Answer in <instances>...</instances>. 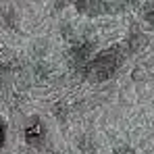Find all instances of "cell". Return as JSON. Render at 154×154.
<instances>
[{
    "label": "cell",
    "mask_w": 154,
    "mask_h": 154,
    "mask_svg": "<svg viewBox=\"0 0 154 154\" xmlns=\"http://www.w3.org/2000/svg\"><path fill=\"white\" fill-rule=\"evenodd\" d=\"M6 142H8V125H6L4 117H0V150H4Z\"/></svg>",
    "instance_id": "5"
},
{
    "label": "cell",
    "mask_w": 154,
    "mask_h": 154,
    "mask_svg": "<svg viewBox=\"0 0 154 154\" xmlns=\"http://www.w3.org/2000/svg\"><path fill=\"white\" fill-rule=\"evenodd\" d=\"M121 50L115 48H106V50L98 52L96 56H92L85 65H83V77L90 83H102L108 81L110 77L115 75L121 67Z\"/></svg>",
    "instance_id": "1"
},
{
    "label": "cell",
    "mask_w": 154,
    "mask_h": 154,
    "mask_svg": "<svg viewBox=\"0 0 154 154\" xmlns=\"http://www.w3.org/2000/svg\"><path fill=\"white\" fill-rule=\"evenodd\" d=\"M21 135H23V142L29 148L40 150V148H44V144L48 140V125L44 123V119L40 115H31V117H27V121L23 123Z\"/></svg>",
    "instance_id": "2"
},
{
    "label": "cell",
    "mask_w": 154,
    "mask_h": 154,
    "mask_svg": "<svg viewBox=\"0 0 154 154\" xmlns=\"http://www.w3.org/2000/svg\"><path fill=\"white\" fill-rule=\"evenodd\" d=\"M71 2L77 6V11H81L83 15H90V17H94V15L104 11L100 0H71Z\"/></svg>",
    "instance_id": "3"
},
{
    "label": "cell",
    "mask_w": 154,
    "mask_h": 154,
    "mask_svg": "<svg viewBox=\"0 0 154 154\" xmlns=\"http://www.w3.org/2000/svg\"><path fill=\"white\" fill-rule=\"evenodd\" d=\"M71 56H73V60L85 65V63L92 58V44H90V42H81V44H77L75 48L71 50Z\"/></svg>",
    "instance_id": "4"
},
{
    "label": "cell",
    "mask_w": 154,
    "mask_h": 154,
    "mask_svg": "<svg viewBox=\"0 0 154 154\" xmlns=\"http://www.w3.org/2000/svg\"><path fill=\"white\" fill-rule=\"evenodd\" d=\"M112 154H137V152H135L131 146H125V144H123V146H117V148L112 150Z\"/></svg>",
    "instance_id": "7"
},
{
    "label": "cell",
    "mask_w": 154,
    "mask_h": 154,
    "mask_svg": "<svg viewBox=\"0 0 154 154\" xmlns=\"http://www.w3.org/2000/svg\"><path fill=\"white\" fill-rule=\"evenodd\" d=\"M144 21L150 27H154V4H148V6L144 8Z\"/></svg>",
    "instance_id": "6"
}]
</instances>
